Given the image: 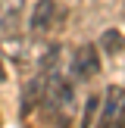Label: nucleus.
Segmentation results:
<instances>
[{
    "mask_svg": "<svg viewBox=\"0 0 125 128\" xmlns=\"http://www.w3.org/2000/svg\"><path fill=\"white\" fill-rule=\"evenodd\" d=\"M97 106H100V100H97V97H88L84 116H81V128H91V122H94V112H97Z\"/></svg>",
    "mask_w": 125,
    "mask_h": 128,
    "instance_id": "nucleus-7",
    "label": "nucleus"
},
{
    "mask_svg": "<svg viewBox=\"0 0 125 128\" xmlns=\"http://www.w3.org/2000/svg\"><path fill=\"white\" fill-rule=\"evenodd\" d=\"M44 88H47V72H38L31 81H25V91H22V116H28V112L44 100Z\"/></svg>",
    "mask_w": 125,
    "mask_h": 128,
    "instance_id": "nucleus-4",
    "label": "nucleus"
},
{
    "mask_svg": "<svg viewBox=\"0 0 125 128\" xmlns=\"http://www.w3.org/2000/svg\"><path fill=\"white\" fill-rule=\"evenodd\" d=\"M110 128H125V94H122V100H119L116 119H112V125H110Z\"/></svg>",
    "mask_w": 125,
    "mask_h": 128,
    "instance_id": "nucleus-8",
    "label": "nucleus"
},
{
    "mask_svg": "<svg viewBox=\"0 0 125 128\" xmlns=\"http://www.w3.org/2000/svg\"><path fill=\"white\" fill-rule=\"evenodd\" d=\"M100 72V53L94 44H81L72 56V78L75 81H91Z\"/></svg>",
    "mask_w": 125,
    "mask_h": 128,
    "instance_id": "nucleus-2",
    "label": "nucleus"
},
{
    "mask_svg": "<svg viewBox=\"0 0 125 128\" xmlns=\"http://www.w3.org/2000/svg\"><path fill=\"white\" fill-rule=\"evenodd\" d=\"M122 94H125V91H122L119 84H110V88H106V100H103V110H100V125H97V128H110V125H112Z\"/></svg>",
    "mask_w": 125,
    "mask_h": 128,
    "instance_id": "nucleus-5",
    "label": "nucleus"
},
{
    "mask_svg": "<svg viewBox=\"0 0 125 128\" xmlns=\"http://www.w3.org/2000/svg\"><path fill=\"white\" fill-rule=\"evenodd\" d=\"M41 103L47 106V112L62 128H69V116L75 110V88H72V81L66 75H60L56 69L47 72V88H44V100Z\"/></svg>",
    "mask_w": 125,
    "mask_h": 128,
    "instance_id": "nucleus-1",
    "label": "nucleus"
},
{
    "mask_svg": "<svg viewBox=\"0 0 125 128\" xmlns=\"http://www.w3.org/2000/svg\"><path fill=\"white\" fill-rule=\"evenodd\" d=\"M60 19V6L53 0H38V6L31 10V19H28V28L34 34H47L53 28V22Z\"/></svg>",
    "mask_w": 125,
    "mask_h": 128,
    "instance_id": "nucleus-3",
    "label": "nucleus"
},
{
    "mask_svg": "<svg viewBox=\"0 0 125 128\" xmlns=\"http://www.w3.org/2000/svg\"><path fill=\"white\" fill-rule=\"evenodd\" d=\"M100 44H103V50H106V53H122V50H125V38L119 34L116 28L103 31V41H100Z\"/></svg>",
    "mask_w": 125,
    "mask_h": 128,
    "instance_id": "nucleus-6",
    "label": "nucleus"
},
{
    "mask_svg": "<svg viewBox=\"0 0 125 128\" xmlns=\"http://www.w3.org/2000/svg\"><path fill=\"white\" fill-rule=\"evenodd\" d=\"M0 78H3V72H0Z\"/></svg>",
    "mask_w": 125,
    "mask_h": 128,
    "instance_id": "nucleus-10",
    "label": "nucleus"
},
{
    "mask_svg": "<svg viewBox=\"0 0 125 128\" xmlns=\"http://www.w3.org/2000/svg\"><path fill=\"white\" fill-rule=\"evenodd\" d=\"M22 3H25V0H10V10H19Z\"/></svg>",
    "mask_w": 125,
    "mask_h": 128,
    "instance_id": "nucleus-9",
    "label": "nucleus"
}]
</instances>
